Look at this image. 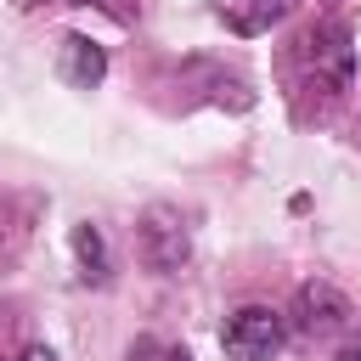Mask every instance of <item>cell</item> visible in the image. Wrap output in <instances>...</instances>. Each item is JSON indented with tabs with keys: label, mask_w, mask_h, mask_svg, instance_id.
<instances>
[{
	"label": "cell",
	"mask_w": 361,
	"mask_h": 361,
	"mask_svg": "<svg viewBox=\"0 0 361 361\" xmlns=\"http://www.w3.org/2000/svg\"><path fill=\"white\" fill-rule=\"evenodd\" d=\"M293 68H299L305 90H316L322 102H333L338 90H350V34L338 23H310L293 39Z\"/></svg>",
	"instance_id": "cell-1"
},
{
	"label": "cell",
	"mask_w": 361,
	"mask_h": 361,
	"mask_svg": "<svg viewBox=\"0 0 361 361\" xmlns=\"http://www.w3.org/2000/svg\"><path fill=\"white\" fill-rule=\"evenodd\" d=\"M135 254L147 271L158 276H175L186 259H192V220L175 209V203H147L135 214Z\"/></svg>",
	"instance_id": "cell-2"
},
{
	"label": "cell",
	"mask_w": 361,
	"mask_h": 361,
	"mask_svg": "<svg viewBox=\"0 0 361 361\" xmlns=\"http://www.w3.org/2000/svg\"><path fill=\"white\" fill-rule=\"evenodd\" d=\"M220 344H226V355H237V361H271V355L288 344V316L271 310V305H243V310L226 322Z\"/></svg>",
	"instance_id": "cell-3"
},
{
	"label": "cell",
	"mask_w": 361,
	"mask_h": 361,
	"mask_svg": "<svg viewBox=\"0 0 361 361\" xmlns=\"http://www.w3.org/2000/svg\"><path fill=\"white\" fill-rule=\"evenodd\" d=\"M350 316H355V310H350V299H344L333 282H299L293 310H288V327L305 333V338H327V333H338Z\"/></svg>",
	"instance_id": "cell-4"
},
{
	"label": "cell",
	"mask_w": 361,
	"mask_h": 361,
	"mask_svg": "<svg viewBox=\"0 0 361 361\" xmlns=\"http://www.w3.org/2000/svg\"><path fill=\"white\" fill-rule=\"evenodd\" d=\"M34 214H39V197L34 192H0V271H11L34 237Z\"/></svg>",
	"instance_id": "cell-5"
},
{
	"label": "cell",
	"mask_w": 361,
	"mask_h": 361,
	"mask_svg": "<svg viewBox=\"0 0 361 361\" xmlns=\"http://www.w3.org/2000/svg\"><path fill=\"white\" fill-rule=\"evenodd\" d=\"M56 73H62V85H73V90H96V85L107 79V51H102L96 39H85V34H62Z\"/></svg>",
	"instance_id": "cell-6"
},
{
	"label": "cell",
	"mask_w": 361,
	"mask_h": 361,
	"mask_svg": "<svg viewBox=\"0 0 361 361\" xmlns=\"http://www.w3.org/2000/svg\"><path fill=\"white\" fill-rule=\"evenodd\" d=\"M73 259H79V276H85L90 288H107L113 259H107V237H102L96 220H79V226H73Z\"/></svg>",
	"instance_id": "cell-7"
},
{
	"label": "cell",
	"mask_w": 361,
	"mask_h": 361,
	"mask_svg": "<svg viewBox=\"0 0 361 361\" xmlns=\"http://www.w3.org/2000/svg\"><path fill=\"white\" fill-rule=\"evenodd\" d=\"M288 11H293V0H248V17H243V28H248V34H259V28L282 23Z\"/></svg>",
	"instance_id": "cell-8"
},
{
	"label": "cell",
	"mask_w": 361,
	"mask_h": 361,
	"mask_svg": "<svg viewBox=\"0 0 361 361\" xmlns=\"http://www.w3.org/2000/svg\"><path fill=\"white\" fill-rule=\"evenodd\" d=\"M124 361H192V355L175 350V344H158V338H135V344L124 350Z\"/></svg>",
	"instance_id": "cell-9"
},
{
	"label": "cell",
	"mask_w": 361,
	"mask_h": 361,
	"mask_svg": "<svg viewBox=\"0 0 361 361\" xmlns=\"http://www.w3.org/2000/svg\"><path fill=\"white\" fill-rule=\"evenodd\" d=\"M79 6H102L107 17H118V23H130V0H79Z\"/></svg>",
	"instance_id": "cell-10"
},
{
	"label": "cell",
	"mask_w": 361,
	"mask_h": 361,
	"mask_svg": "<svg viewBox=\"0 0 361 361\" xmlns=\"http://www.w3.org/2000/svg\"><path fill=\"white\" fill-rule=\"evenodd\" d=\"M11 361H56V355H51V350H45V344H23V350H17V355H11Z\"/></svg>",
	"instance_id": "cell-11"
},
{
	"label": "cell",
	"mask_w": 361,
	"mask_h": 361,
	"mask_svg": "<svg viewBox=\"0 0 361 361\" xmlns=\"http://www.w3.org/2000/svg\"><path fill=\"white\" fill-rule=\"evenodd\" d=\"M333 361H361V344H350V350H338Z\"/></svg>",
	"instance_id": "cell-12"
},
{
	"label": "cell",
	"mask_w": 361,
	"mask_h": 361,
	"mask_svg": "<svg viewBox=\"0 0 361 361\" xmlns=\"http://www.w3.org/2000/svg\"><path fill=\"white\" fill-rule=\"evenodd\" d=\"M23 11H39V6H56V0H17Z\"/></svg>",
	"instance_id": "cell-13"
}]
</instances>
